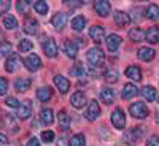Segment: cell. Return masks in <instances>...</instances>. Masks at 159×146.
I'll list each match as a JSON object with an SVG mask.
<instances>
[{"instance_id": "obj_1", "label": "cell", "mask_w": 159, "mask_h": 146, "mask_svg": "<svg viewBox=\"0 0 159 146\" xmlns=\"http://www.w3.org/2000/svg\"><path fill=\"white\" fill-rule=\"evenodd\" d=\"M88 62L92 65V67H100L105 62V54L102 52V49L99 48H91L88 51Z\"/></svg>"}, {"instance_id": "obj_2", "label": "cell", "mask_w": 159, "mask_h": 146, "mask_svg": "<svg viewBox=\"0 0 159 146\" xmlns=\"http://www.w3.org/2000/svg\"><path fill=\"white\" fill-rule=\"evenodd\" d=\"M129 113L134 117H137V119H143V117L148 116V108H147V105H145V103L137 102V103H132L129 107Z\"/></svg>"}, {"instance_id": "obj_3", "label": "cell", "mask_w": 159, "mask_h": 146, "mask_svg": "<svg viewBox=\"0 0 159 146\" xmlns=\"http://www.w3.org/2000/svg\"><path fill=\"white\" fill-rule=\"evenodd\" d=\"M111 122L116 129H124L126 127V114L121 108H116L111 113Z\"/></svg>"}, {"instance_id": "obj_4", "label": "cell", "mask_w": 159, "mask_h": 146, "mask_svg": "<svg viewBox=\"0 0 159 146\" xmlns=\"http://www.w3.org/2000/svg\"><path fill=\"white\" fill-rule=\"evenodd\" d=\"M143 135V130L140 129V127H132L130 130H127L126 134H124V141L127 143V144H134L135 141H139V138Z\"/></svg>"}, {"instance_id": "obj_5", "label": "cell", "mask_w": 159, "mask_h": 146, "mask_svg": "<svg viewBox=\"0 0 159 146\" xmlns=\"http://www.w3.org/2000/svg\"><path fill=\"white\" fill-rule=\"evenodd\" d=\"M2 126L7 127V130H10L11 134H16V132L19 130V126H18L16 117H15V116H11V114H5V116H3V119H2Z\"/></svg>"}, {"instance_id": "obj_6", "label": "cell", "mask_w": 159, "mask_h": 146, "mask_svg": "<svg viewBox=\"0 0 159 146\" xmlns=\"http://www.w3.org/2000/svg\"><path fill=\"white\" fill-rule=\"evenodd\" d=\"M121 37L119 35H116V33H111V35H108L107 38H105V45H107V49L108 51H111V52H115L119 46H121Z\"/></svg>"}, {"instance_id": "obj_7", "label": "cell", "mask_w": 159, "mask_h": 146, "mask_svg": "<svg viewBox=\"0 0 159 146\" xmlns=\"http://www.w3.org/2000/svg\"><path fill=\"white\" fill-rule=\"evenodd\" d=\"M24 65L27 67V70L35 72V70H38L40 67H42V60H40V57L37 54H30V56H27L24 59Z\"/></svg>"}, {"instance_id": "obj_8", "label": "cell", "mask_w": 159, "mask_h": 146, "mask_svg": "<svg viewBox=\"0 0 159 146\" xmlns=\"http://www.w3.org/2000/svg\"><path fill=\"white\" fill-rule=\"evenodd\" d=\"M89 37L94 40L96 43H102V40L105 38V29L102 25H92L89 29Z\"/></svg>"}, {"instance_id": "obj_9", "label": "cell", "mask_w": 159, "mask_h": 146, "mask_svg": "<svg viewBox=\"0 0 159 146\" xmlns=\"http://www.w3.org/2000/svg\"><path fill=\"white\" fill-rule=\"evenodd\" d=\"M94 10L99 16L105 18V16H108V13H110V2L108 0H99V2L94 3Z\"/></svg>"}, {"instance_id": "obj_10", "label": "cell", "mask_w": 159, "mask_h": 146, "mask_svg": "<svg viewBox=\"0 0 159 146\" xmlns=\"http://www.w3.org/2000/svg\"><path fill=\"white\" fill-rule=\"evenodd\" d=\"M100 116V107L99 103L96 100H92L89 105H88V110H86V117L89 119V121H94V119H97Z\"/></svg>"}, {"instance_id": "obj_11", "label": "cell", "mask_w": 159, "mask_h": 146, "mask_svg": "<svg viewBox=\"0 0 159 146\" xmlns=\"http://www.w3.org/2000/svg\"><path fill=\"white\" fill-rule=\"evenodd\" d=\"M137 56H139V59H140V60H143V62H150V60H153V59H154L156 51H154L153 48H147V46H143V48H140V49L137 51Z\"/></svg>"}, {"instance_id": "obj_12", "label": "cell", "mask_w": 159, "mask_h": 146, "mask_svg": "<svg viewBox=\"0 0 159 146\" xmlns=\"http://www.w3.org/2000/svg\"><path fill=\"white\" fill-rule=\"evenodd\" d=\"M115 24L118 27H127L130 24V16L124 11H116L115 13Z\"/></svg>"}, {"instance_id": "obj_13", "label": "cell", "mask_w": 159, "mask_h": 146, "mask_svg": "<svg viewBox=\"0 0 159 146\" xmlns=\"http://www.w3.org/2000/svg\"><path fill=\"white\" fill-rule=\"evenodd\" d=\"M43 49H45V54L48 57H56L57 56V45L52 38L46 40V42L43 43Z\"/></svg>"}, {"instance_id": "obj_14", "label": "cell", "mask_w": 159, "mask_h": 146, "mask_svg": "<svg viewBox=\"0 0 159 146\" xmlns=\"http://www.w3.org/2000/svg\"><path fill=\"white\" fill-rule=\"evenodd\" d=\"M32 116V107H30V102H24L21 107L16 110V117L19 119H27Z\"/></svg>"}, {"instance_id": "obj_15", "label": "cell", "mask_w": 159, "mask_h": 146, "mask_svg": "<svg viewBox=\"0 0 159 146\" xmlns=\"http://www.w3.org/2000/svg\"><path fill=\"white\" fill-rule=\"evenodd\" d=\"M19 64H21V57H19L18 54H11V56L7 59V62H5V69H7V72L13 73V72L19 67Z\"/></svg>"}, {"instance_id": "obj_16", "label": "cell", "mask_w": 159, "mask_h": 146, "mask_svg": "<svg viewBox=\"0 0 159 146\" xmlns=\"http://www.w3.org/2000/svg\"><path fill=\"white\" fill-rule=\"evenodd\" d=\"M54 84L57 86V89L62 92V94H65L69 89H70V81L65 76H62V75H57V76H54Z\"/></svg>"}, {"instance_id": "obj_17", "label": "cell", "mask_w": 159, "mask_h": 146, "mask_svg": "<svg viewBox=\"0 0 159 146\" xmlns=\"http://www.w3.org/2000/svg\"><path fill=\"white\" fill-rule=\"evenodd\" d=\"M51 22L57 30H61V29L65 27V24H67V15H65V13H56V15L52 16Z\"/></svg>"}, {"instance_id": "obj_18", "label": "cell", "mask_w": 159, "mask_h": 146, "mask_svg": "<svg viewBox=\"0 0 159 146\" xmlns=\"http://www.w3.org/2000/svg\"><path fill=\"white\" fill-rule=\"evenodd\" d=\"M24 32L29 35H35L38 32V22L32 18H25L24 21Z\"/></svg>"}, {"instance_id": "obj_19", "label": "cell", "mask_w": 159, "mask_h": 146, "mask_svg": "<svg viewBox=\"0 0 159 146\" xmlns=\"http://www.w3.org/2000/svg\"><path fill=\"white\" fill-rule=\"evenodd\" d=\"M145 38H147V42L151 43V45L159 43V27H156V25L150 27V29L147 30V33H145Z\"/></svg>"}, {"instance_id": "obj_20", "label": "cell", "mask_w": 159, "mask_h": 146, "mask_svg": "<svg viewBox=\"0 0 159 146\" xmlns=\"http://www.w3.org/2000/svg\"><path fill=\"white\" fill-rule=\"evenodd\" d=\"M70 103L73 105L75 108H83L86 105V97L83 92H75V94L70 97Z\"/></svg>"}, {"instance_id": "obj_21", "label": "cell", "mask_w": 159, "mask_h": 146, "mask_svg": "<svg viewBox=\"0 0 159 146\" xmlns=\"http://www.w3.org/2000/svg\"><path fill=\"white\" fill-rule=\"evenodd\" d=\"M137 94H139V89H137V86H134L132 83H129V84H126L123 87V99H126V100L134 99Z\"/></svg>"}, {"instance_id": "obj_22", "label": "cell", "mask_w": 159, "mask_h": 146, "mask_svg": "<svg viewBox=\"0 0 159 146\" xmlns=\"http://www.w3.org/2000/svg\"><path fill=\"white\" fill-rule=\"evenodd\" d=\"M126 76L134 79V81H142V72L137 65H130V67L126 69Z\"/></svg>"}, {"instance_id": "obj_23", "label": "cell", "mask_w": 159, "mask_h": 146, "mask_svg": "<svg viewBox=\"0 0 159 146\" xmlns=\"http://www.w3.org/2000/svg\"><path fill=\"white\" fill-rule=\"evenodd\" d=\"M30 84H32V81L29 78H18L15 81V89L18 92H25V91H29Z\"/></svg>"}, {"instance_id": "obj_24", "label": "cell", "mask_w": 159, "mask_h": 146, "mask_svg": "<svg viewBox=\"0 0 159 146\" xmlns=\"http://www.w3.org/2000/svg\"><path fill=\"white\" fill-rule=\"evenodd\" d=\"M145 33H147V32H143L140 27H135V29L129 30V38L134 43H139V42H143V40H145Z\"/></svg>"}, {"instance_id": "obj_25", "label": "cell", "mask_w": 159, "mask_h": 146, "mask_svg": "<svg viewBox=\"0 0 159 146\" xmlns=\"http://www.w3.org/2000/svg\"><path fill=\"white\" fill-rule=\"evenodd\" d=\"M100 99H102L103 103L111 105V103L115 102V91H113V89H108V87L102 89V92H100Z\"/></svg>"}, {"instance_id": "obj_26", "label": "cell", "mask_w": 159, "mask_h": 146, "mask_svg": "<svg viewBox=\"0 0 159 146\" xmlns=\"http://www.w3.org/2000/svg\"><path fill=\"white\" fill-rule=\"evenodd\" d=\"M142 97L147 100V102H153V100H156V89L153 87V86H145L143 89H142Z\"/></svg>"}, {"instance_id": "obj_27", "label": "cell", "mask_w": 159, "mask_h": 146, "mask_svg": "<svg viewBox=\"0 0 159 146\" xmlns=\"http://www.w3.org/2000/svg\"><path fill=\"white\" fill-rule=\"evenodd\" d=\"M64 51H65V54H67L69 57H76V54H78V48H76V45L73 43V42H70V40H67V42L64 43Z\"/></svg>"}, {"instance_id": "obj_28", "label": "cell", "mask_w": 159, "mask_h": 146, "mask_svg": "<svg viewBox=\"0 0 159 146\" xmlns=\"http://www.w3.org/2000/svg\"><path fill=\"white\" fill-rule=\"evenodd\" d=\"M40 117H42V122L49 126L54 122V113H52V110L46 108V110H42V113H40Z\"/></svg>"}, {"instance_id": "obj_29", "label": "cell", "mask_w": 159, "mask_h": 146, "mask_svg": "<svg viewBox=\"0 0 159 146\" xmlns=\"http://www.w3.org/2000/svg\"><path fill=\"white\" fill-rule=\"evenodd\" d=\"M84 25H86V18L84 16H76L73 18L72 21V29L76 30V32H81L84 29Z\"/></svg>"}, {"instance_id": "obj_30", "label": "cell", "mask_w": 159, "mask_h": 146, "mask_svg": "<svg viewBox=\"0 0 159 146\" xmlns=\"http://www.w3.org/2000/svg\"><path fill=\"white\" fill-rule=\"evenodd\" d=\"M57 121H59V124H61V127H62L64 130L70 127V117H69V114L65 113L64 110H61V111L57 113Z\"/></svg>"}, {"instance_id": "obj_31", "label": "cell", "mask_w": 159, "mask_h": 146, "mask_svg": "<svg viewBox=\"0 0 159 146\" xmlns=\"http://www.w3.org/2000/svg\"><path fill=\"white\" fill-rule=\"evenodd\" d=\"M51 95H52V92H51V89L49 87H40L38 91H37V97H38V100H42V102H48L49 99H51Z\"/></svg>"}, {"instance_id": "obj_32", "label": "cell", "mask_w": 159, "mask_h": 146, "mask_svg": "<svg viewBox=\"0 0 159 146\" xmlns=\"http://www.w3.org/2000/svg\"><path fill=\"white\" fill-rule=\"evenodd\" d=\"M103 78H105V81L107 83H116L118 79H119V73L113 69H108L107 72L103 73Z\"/></svg>"}, {"instance_id": "obj_33", "label": "cell", "mask_w": 159, "mask_h": 146, "mask_svg": "<svg viewBox=\"0 0 159 146\" xmlns=\"http://www.w3.org/2000/svg\"><path fill=\"white\" fill-rule=\"evenodd\" d=\"M3 25H5V29H16L18 27V19L13 15H7L3 18Z\"/></svg>"}, {"instance_id": "obj_34", "label": "cell", "mask_w": 159, "mask_h": 146, "mask_svg": "<svg viewBox=\"0 0 159 146\" xmlns=\"http://www.w3.org/2000/svg\"><path fill=\"white\" fill-rule=\"evenodd\" d=\"M147 16H148L150 19H159V7L154 5V3L148 5V8H147Z\"/></svg>"}, {"instance_id": "obj_35", "label": "cell", "mask_w": 159, "mask_h": 146, "mask_svg": "<svg viewBox=\"0 0 159 146\" xmlns=\"http://www.w3.org/2000/svg\"><path fill=\"white\" fill-rule=\"evenodd\" d=\"M69 143H70V146H86V138H84V135L78 134V135H73Z\"/></svg>"}, {"instance_id": "obj_36", "label": "cell", "mask_w": 159, "mask_h": 146, "mask_svg": "<svg viewBox=\"0 0 159 146\" xmlns=\"http://www.w3.org/2000/svg\"><path fill=\"white\" fill-rule=\"evenodd\" d=\"M34 8H35V11L38 13V15H46L48 13V5H46V2H43V0L34 2Z\"/></svg>"}, {"instance_id": "obj_37", "label": "cell", "mask_w": 159, "mask_h": 146, "mask_svg": "<svg viewBox=\"0 0 159 146\" xmlns=\"http://www.w3.org/2000/svg\"><path fill=\"white\" fill-rule=\"evenodd\" d=\"M32 48H34V43L29 42V40H21V42H19V51L21 52H27Z\"/></svg>"}, {"instance_id": "obj_38", "label": "cell", "mask_w": 159, "mask_h": 146, "mask_svg": "<svg viewBox=\"0 0 159 146\" xmlns=\"http://www.w3.org/2000/svg\"><path fill=\"white\" fill-rule=\"evenodd\" d=\"M42 140L45 143H51L52 140H54V132L52 130H43L42 132Z\"/></svg>"}, {"instance_id": "obj_39", "label": "cell", "mask_w": 159, "mask_h": 146, "mask_svg": "<svg viewBox=\"0 0 159 146\" xmlns=\"http://www.w3.org/2000/svg\"><path fill=\"white\" fill-rule=\"evenodd\" d=\"M11 54V45L10 43H0V57Z\"/></svg>"}, {"instance_id": "obj_40", "label": "cell", "mask_w": 159, "mask_h": 146, "mask_svg": "<svg viewBox=\"0 0 159 146\" xmlns=\"http://www.w3.org/2000/svg\"><path fill=\"white\" fill-rule=\"evenodd\" d=\"M8 91V81L7 78H0V95H5Z\"/></svg>"}, {"instance_id": "obj_41", "label": "cell", "mask_w": 159, "mask_h": 146, "mask_svg": "<svg viewBox=\"0 0 159 146\" xmlns=\"http://www.w3.org/2000/svg\"><path fill=\"white\" fill-rule=\"evenodd\" d=\"M7 105H8V107H11V108H16V110L21 107V103H19L15 97H8V99H7Z\"/></svg>"}, {"instance_id": "obj_42", "label": "cell", "mask_w": 159, "mask_h": 146, "mask_svg": "<svg viewBox=\"0 0 159 146\" xmlns=\"http://www.w3.org/2000/svg\"><path fill=\"white\" fill-rule=\"evenodd\" d=\"M29 3H30V2H27V0H19V2H18V10H19L21 13H25Z\"/></svg>"}, {"instance_id": "obj_43", "label": "cell", "mask_w": 159, "mask_h": 146, "mask_svg": "<svg viewBox=\"0 0 159 146\" xmlns=\"http://www.w3.org/2000/svg\"><path fill=\"white\" fill-rule=\"evenodd\" d=\"M147 146H159V137L157 135H153L147 140Z\"/></svg>"}, {"instance_id": "obj_44", "label": "cell", "mask_w": 159, "mask_h": 146, "mask_svg": "<svg viewBox=\"0 0 159 146\" xmlns=\"http://www.w3.org/2000/svg\"><path fill=\"white\" fill-rule=\"evenodd\" d=\"M10 10V2L8 0H0V13H7Z\"/></svg>"}, {"instance_id": "obj_45", "label": "cell", "mask_w": 159, "mask_h": 146, "mask_svg": "<svg viewBox=\"0 0 159 146\" xmlns=\"http://www.w3.org/2000/svg\"><path fill=\"white\" fill-rule=\"evenodd\" d=\"M73 73H75V75H80V76L83 78V76L86 75V70H84L83 65H76V67L73 69Z\"/></svg>"}, {"instance_id": "obj_46", "label": "cell", "mask_w": 159, "mask_h": 146, "mask_svg": "<svg viewBox=\"0 0 159 146\" xmlns=\"http://www.w3.org/2000/svg\"><path fill=\"white\" fill-rule=\"evenodd\" d=\"M5 144H8V138H7V135L0 134V146H5Z\"/></svg>"}, {"instance_id": "obj_47", "label": "cell", "mask_w": 159, "mask_h": 146, "mask_svg": "<svg viewBox=\"0 0 159 146\" xmlns=\"http://www.w3.org/2000/svg\"><path fill=\"white\" fill-rule=\"evenodd\" d=\"M27 146H40V143H38V140H37V138H34V137H32V138L27 141Z\"/></svg>"}, {"instance_id": "obj_48", "label": "cell", "mask_w": 159, "mask_h": 146, "mask_svg": "<svg viewBox=\"0 0 159 146\" xmlns=\"http://www.w3.org/2000/svg\"><path fill=\"white\" fill-rule=\"evenodd\" d=\"M59 146H67V143H65V138H61V140H59Z\"/></svg>"}, {"instance_id": "obj_49", "label": "cell", "mask_w": 159, "mask_h": 146, "mask_svg": "<svg viewBox=\"0 0 159 146\" xmlns=\"http://www.w3.org/2000/svg\"><path fill=\"white\" fill-rule=\"evenodd\" d=\"M156 121L159 122V110H157V113H156Z\"/></svg>"}, {"instance_id": "obj_50", "label": "cell", "mask_w": 159, "mask_h": 146, "mask_svg": "<svg viewBox=\"0 0 159 146\" xmlns=\"http://www.w3.org/2000/svg\"><path fill=\"white\" fill-rule=\"evenodd\" d=\"M18 146H19V144H18Z\"/></svg>"}]
</instances>
